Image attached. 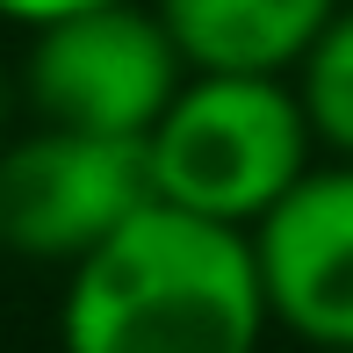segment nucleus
Instances as JSON below:
<instances>
[{"label": "nucleus", "instance_id": "obj_1", "mask_svg": "<svg viewBox=\"0 0 353 353\" xmlns=\"http://www.w3.org/2000/svg\"><path fill=\"white\" fill-rule=\"evenodd\" d=\"M267 332L252 238L159 195L65 267L58 353H260Z\"/></svg>", "mask_w": 353, "mask_h": 353}, {"label": "nucleus", "instance_id": "obj_2", "mask_svg": "<svg viewBox=\"0 0 353 353\" xmlns=\"http://www.w3.org/2000/svg\"><path fill=\"white\" fill-rule=\"evenodd\" d=\"M317 166V130L288 72H195L144 130L152 195L210 223L252 231Z\"/></svg>", "mask_w": 353, "mask_h": 353}, {"label": "nucleus", "instance_id": "obj_3", "mask_svg": "<svg viewBox=\"0 0 353 353\" xmlns=\"http://www.w3.org/2000/svg\"><path fill=\"white\" fill-rule=\"evenodd\" d=\"M188 58L152 0H101L29 29L22 101L37 123H65L94 137H137L181 94Z\"/></svg>", "mask_w": 353, "mask_h": 353}, {"label": "nucleus", "instance_id": "obj_4", "mask_svg": "<svg viewBox=\"0 0 353 353\" xmlns=\"http://www.w3.org/2000/svg\"><path fill=\"white\" fill-rule=\"evenodd\" d=\"M144 202H152V173L137 137L37 123L0 152V252L29 267L65 274Z\"/></svg>", "mask_w": 353, "mask_h": 353}, {"label": "nucleus", "instance_id": "obj_5", "mask_svg": "<svg viewBox=\"0 0 353 353\" xmlns=\"http://www.w3.org/2000/svg\"><path fill=\"white\" fill-rule=\"evenodd\" d=\"M245 238L274 332L353 353V159H317Z\"/></svg>", "mask_w": 353, "mask_h": 353}, {"label": "nucleus", "instance_id": "obj_6", "mask_svg": "<svg viewBox=\"0 0 353 353\" xmlns=\"http://www.w3.org/2000/svg\"><path fill=\"white\" fill-rule=\"evenodd\" d=\"M195 72H296L339 0H152Z\"/></svg>", "mask_w": 353, "mask_h": 353}, {"label": "nucleus", "instance_id": "obj_7", "mask_svg": "<svg viewBox=\"0 0 353 353\" xmlns=\"http://www.w3.org/2000/svg\"><path fill=\"white\" fill-rule=\"evenodd\" d=\"M296 101L317 130L325 159H353V0L332 8V22L310 37V51L296 58Z\"/></svg>", "mask_w": 353, "mask_h": 353}, {"label": "nucleus", "instance_id": "obj_8", "mask_svg": "<svg viewBox=\"0 0 353 353\" xmlns=\"http://www.w3.org/2000/svg\"><path fill=\"white\" fill-rule=\"evenodd\" d=\"M79 8H101V0H0V22H14V29H43V22L79 14Z\"/></svg>", "mask_w": 353, "mask_h": 353}]
</instances>
